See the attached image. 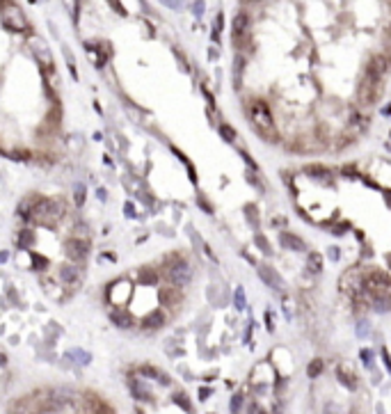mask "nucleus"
Instances as JSON below:
<instances>
[{
	"label": "nucleus",
	"mask_w": 391,
	"mask_h": 414,
	"mask_svg": "<svg viewBox=\"0 0 391 414\" xmlns=\"http://www.w3.org/2000/svg\"><path fill=\"white\" fill-rule=\"evenodd\" d=\"M83 204H85V186L78 183L75 186V206H83Z\"/></svg>",
	"instance_id": "nucleus-32"
},
{
	"label": "nucleus",
	"mask_w": 391,
	"mask_h": 414,
	"mask_svg": "<svg viewBox=\"0 0 391 414\" xmlns=\"http://www.w3.org/2000/svg\"><path fill=\"white\" fill-rule=\"evenodd\" d=\"M165 279L172 284L174 288H181L186 286V284H190V279H192V268L188 265V261L186 259H174L172 263L167 265L165 270Z\"/></svg>",
	"instance_id": "nucleus-4"
},
{
	"label": "nucleus",
	"mask_w": 391,
	"mask_h": 414,
	"mask_svg": "<svg viewBox=\"0 0 391 414\" xmlns=\"http://www.w3.org/2000/svg\"><path fill=\"white\" fill-rule=\"evenodd\" d=\"M387 261H389V265H391V254H389V256H387Z\"/></svg>",
	"instance_id": "nucleus-46"
},
{
	"label": "nucleus",
	"mask_w": 391,
	"mask_h": 414,
	"mask_svg": "<svg viewBox=\"0 0 391 414\" xmlns=\"http://www.w3.org/2000/svg\"><path fill=\"white\" fill-rule=\"evenodd\" d=\"M60 282L67 288H74V291H75V288L83 284V272L78 270L75 265H71V263L62 265V268H60Z\"/></svg>",
	"instance_id": "nucleus-10"
},
{
	"label": "nucleus",
	"mask_w": 391,
	"mask_h": 414,
	"mask_svg": "<svg viewBox=\"0 0 391 414\" xmlns=\"http://www.w3.org/2000/svg\"><path fill=\"white\" fill-rule=\"evenodd\" d=\"M307 272L309 275H314V277H318L320 272H323V254L320 252H309L307 254Z\"/></svg>",
	"instance_id": "nucleus-18"
},
{
	"label": "nucleus",
	"mask_w": 391,
	"mask_h": 414,
	"mask_svg": "<svg viewBox=\"0 0 391 414\" xmlns=\"http://www.w3.org/2000/svg\"><path fill=\"white\" fill-rule=\"evenodd\" d=\"M254 241H256V245H259V247L263 249V252H265V254H268V256H270V254H272V247H270V243L265 241V238H263V236H261V234L256 236Z\"/></svg>",
	"instance_id": "nucleus-30"
},
{
	"label": "nucleus",
	"mask_w": 391,
	"mask_h": 414,
	"mask_svg": "<svg viewBox=\"0 0 391 414\" xmlns=\"http://www.w3.org/2000/svg\"><path fill=\"white\" fill-rule=\"evenodd\" d=\"M64 57H67V64H69V71H71V75L75 78V62L71 60V55H69V51H64Z\"/></svg>",
	"instance_id": "nucleus-37"
},
{
	"label": "nucleus",
	"mask_w": 391,
	"mask_h": 414,
	"mask_svg": "<svg viewBox=\"0 0 391 414\" xmlns=\"http://www.w3.org/2000/svg\"><path fill=\"white\" fill-rule=\"evenodd\" d=\"M387 71H389V57L382 53H375L373 57L369 60V64H366V78H371V80H375V83H380L384 75H387Z\"/></svg>",
	"instance_id": "nucleus-5"
},
{
	"label": "nucleus",
	"mask_w": 391,
	"mask_h": 414,
	"mask_svg": "<svg viewBox=\"0 0 391 414\" xmlns=\"http://www.w3.org/2000/svg\"><path fill=\"white\" fill-rule=\"evenodd\" d=\"M9 156H12V158H21V160H28V158H30V153H28V151H12Z\"/></svg>",
	"instance_id": "nucleus-38"
},
{
	"label": "nucleus",
	"mask_w": 391,
	"mask_h": 414,
	"mask_svg": "<svg viewBox=\"0 0 391 414\" xmlns=\"http://www.w3.org/2000/svg\"><path fill=\"white\" fill-rule=\"evenodd\" d=\"M128 389H130V394H133L137 400H151V398H153V396H151V394L142 387L140 380H130V382H128Z\"/></svg>",
	"instance_id": "nucleus-20"
},
{
	"label": "nucleus",
	"mask_w": 391,
	"mask_h": 414,
	"mask_svg": "<svg viewBox=\"0 0 391 414\" xmlns=\"http://www.w3.org/2000/svg\"><path fill=\"white\" fill-rule=\"evenodd\" d=\"M279 243H281V247L284 249H291V252H307V243L302 241L300 236L291 234V231H281L279 234Z\"/></svg>",
	"instance_id": "nucleus-14"
},
{
	"label": "nucleus",
	"mask_w": 391,
	"mask_h": 414,
	"mask_svg": "<svg viewBox=\"0 0 391 414\" xmlns=\"http://www.w3.org/2000/svg\"><path fill=\"white\" fill-rule=\"evenodd\" d=\"M384 114H391V106H387V110H384Z\"/></svg>",
	"instance_id": "nucleus-45"
},
{
	"label": "nucleus",
	"mask_w": 391,
	"mask_h": 414,
	"mask_svg": "<svg viewBox=\"0 0 391 414\" xmlns=\"http://www.w3.org/2000/svg\"><path fill=\"white\" fill-rule=\"evenodd\" d=\"M334 373H336V380L346 389H350V392H357L359 389V377H357V373H354V369L348 364V361H341V364H336V369H334Z\"/></svg>",
	"instance_id": "nucleus-6"
},
{
	"label": "nucleus",
	"mask_w": 391,
	"mask_h": 414,
	"mask_svg": "<svg viewBox=\"0 0 391 414\" xmlns=\"http://www.w3.org/2000/svg\"><path fill=\"white\" fill-rule=\"evenodd\" d=\"M165 314L160 311V309H153L151 314H147V316L142 318V330H149V332H156L160 330V327H165Z\"/></svg>",
	"instance_id": "nucleus-15"
},
{
	"label": "nucleus",
	"mask_w": 391,
	"mask_h": 414,
	"mask_svg": "<svg viewBox=\"0 0 391 414\" xmlns=\"http://www.w3.org/2000/svg\"><path fill=\"white\" fill-rule=\"evenodd\" d=\"M327 256H330V261H338L341 259V249L332 245V247H327Z\"/></svg>",
	"instance_id": "nucleus-36"
},
{
	"label": "nucleus",
	"mask_w": 391,
	"mask_h": 414,
	"mask_svg": "<svg viewBox=\"0 0 391 414\" xmlns=\"http://www.w3.org/2000/svg\"><path fill=\"white\" fill-rule=\"evenodd\" d=\"M241 407H242V396H241V394H236V396L231 398V412L238 414V412H241Z\"/></svg>",
	"instance_id": "nucleus-34"
},
{
	"label": "nucleus",
	"mask_w": 391,
	"mask_h": 414,
	"mask_svg": "<svg viewBox=\"0 0 391 414\" xmlns=\"http://www.w3.org/2000/svg\"><path fill=\"white\" fill-rule=\"evenodd\" d=\"M233 300H236L238 311H242V309H245V288H242V286L236 288V298H233Z\"/></svg>",
	"instance_id": "nucleus-29"
},
{
	"label": "nucleus",
	"mask_w": 391,
	"mask_h": 414,
	"mask_svg": "<svg viewBox=\"0 0 391 414\" xmlns=\"http://www.w3.org/2000/svg\"><path fill=\"white\" fill-rule=\"evenodd\" d=\"M124 211H126V215H135V208H133V204H126V206H124Z\"/></svg>",
	"instance_id": "nucleus-42"
},
{
	"label": "nucleus",
	"mask_w": 391,
	"mask_h": 414,
	"mask_svg": "<svg viewBox=\"0 0 391 414\" xmlns=\"http://www.w3.org/2000/svg\"><path fill=\"white\" fill-rule=\"evenodd\" d=\"M174 400H176V405H181L186 412H190V403H188V396H186V394H176Z\"/></svg>",
	"instance_id": "nucleus-33"
},
{
	"label": "nucleus",
	"mask_w": 391,
	"mask_h": 414,
	"mask_svg": "<svg viewBox=\"0 0 391 414\" xmlns=\"http://www.w3.org/2000/svg\"><path fill=\"white\" fill-rule=\"evenodd\" d=\"M32 44L35 46H39V53H35L37 55V62H39V67L44 69V74H48V71H53V55H51V51H48V46L44 44V39H32Z\"/></svg>",
	"instance_id": "nucleus-13"
},
{
	"label": "nucleus",
	"mask_w": 391,
	"mask_h": 414,
	"mask_svg": "<svg viewBox=\"0 0 391 414\" xmlns=\"http://www.w3.org/2000/svg\"><path fill=\"white\" fill-rule=\"evenodd\" d=\"M85 407L90 410L92 414H114V410L110 407V403L108 400H103L101 396H96V394H85Z\"/></svg>",
	"instance_id": "nucleus-11"
},
{
	"label": "nucleus",
	"mask_w": 391,
	"mask_h": 414,
	"mask_svg": "<svg viewBox=\"0 0 391 414\" xmlns=\"http://www.w3.org/2000/svg\"><path fill=\"white\" fill-rule=\"evenodd\" d=\"M110 320H112L119 330H128V327H133V316L128 314L126 309H112V311H110Z\"/></svg>",
	"instance_id": "nucleus-17"
},
{
	"label": "nucleus",
	"mask_w": 391,
	"mask_h": 414,
	"mask_svg": "<svg viewBox=\"0 0 391 414\" xmlns=\"http://www.w3.org/2000/svg\"><path fill=\"white\" fill-rule=\"evenodd\" d=\"M304 174L314 176V179H332L330 169H327V167H320V165H307L304 167Z\"/></svg>",
	"instance_id": "nucleus-21"
},
{
	"label": "nucleus",
	"mask_w": 391,
	"mask_h": 414,
	"mask_svg": "<svg viewBox=\"0 0 391 414\" xmlns=\"http://www.w3.org/2000/svg\"><path fill=\"white\" fill-rule=\"evenodd\" d=\"M247 414H268V412H265L263 407H261V403L249 400V403H247Z\"/></svg>",
	"instance_id": "nucleus-31"
},
{
	"label": "nucleus",
	"mask_w": 391,
	"mask_h": 414,
	"mask_svg": "<svg viewBox=\"0 0 391 414\" xmlns=\"http://www.w3.org/2000/svg\"><path fill=\"white\" fill-rule=\"evenodd\" d=\"M137 373L144 376V377H151V380H156V382H160V384H169V376L163 373L160 369H156V366H151V364H142V366H137Z\"/></svg>",
	"instance_id": "nucleus-16"
},
{
	"label": "nucleus",
	"mask_w": 391,
	"mask_h": 414,
	"mask_svg": "<svg viewBox=\"0 0 391 414\" xmlns=\"http://www.w3.org/2000/svg\"><path fill=\"white\" fill-rule=\"evenodd\" d=\"M265 320H268V332H275V323H272V314H270V311L265 314Z\"/></svg>",
	"instance_id": "nucleus-40"
},
{
	"label": "nucleus",
	"mask_w": 391,
	"mask_h": 414,
	"mask_svg": "<svg viewBox=\"0 0 391 414\" xmlns=\"http://www.w3.org/2000/svg\"><path fill=\"white\" fill-rule=\"evenodd\" d=\"M32 243H35V236H32L30 229H23L21 234L16 236V245H19V247H30Z\"/></svg>",
	"instance_id": "nucleus-23"
},
{
	"label": "nucleus",
	"mask_w": 391,
	"mask_h": 414,
	"mask_svg": "<svg viewBox=\"0 0 391 414\" xmlns=\"http://www.w3.org/2000/svg\"><path fill=\"white\" fill-rule=\"evenodd\" d=\"M359 96L364 103H375L377 96H380V83L375 80H371V78H361V85H359Z\"/></svg>",
	"instance_id": "nucleus-12"
},
{
	"label": "nucleus",
	"mask_w": 391,
	"mask_h": 414,
	"mask_svg": "<svg viewBox=\"0 0 391 414\" xmlns=\"http://www.w3.org/2000/svg\"><path fill=\"white\" fill-rule=\"evenodd\" d=\"M242 67H245V60H242V55H236V62H233V78H236V87H241Z\"/></svg>",
	"instance_id": "nucleus-25"
},
{
	"label": "nucleus",
	"mask_w": 391,
	"mask_h": 414,
	"mask_svg": "<svg viewBox=\"0 0 391 414\" xmlns=\"http://www.w3.org/2000/svg\"><path fill=\"white\" fill-rule=\"evenodd\" d=\"M247 117L252 121V126L256 128V133L265 140H270L275 142L277 140V126H275V119H272V113L268 103L261 101V98H254V101H249L247 106Z\"/></svg>",
	"instance_id": "nucleus-1"
},
{
	"label": "nucleus",
	"mask_w": 391,
	"mask_h": 414,
	"mask_svg": "<svg viewBox=\"0 0 391 414\" xmlns=\"http://www.w3.org/2000/svg\"><path fill=\"white\" fill-rule=\"evenodd\" d=\"M323 371H325V361H323V359H318V357H316V359H311V361H309V366H307V376L311 377V380H316V377L320 376Z\"/></svg>",
	"instance_id": "nucleus-22"
},
{
	"label": "nucleus",
	"mask_w": 391,
	"mask_h": 414,
	"mask_svg": "<svg viewBox=\"0 0 391 414\" xmlns=\"http://www.w3.org/2000/svg\"><path fill=\"white\" fill-rule=\"evenodd\" d=\"M90 241H85V238H69L64 243V252H67L69 259H74V261H83L85 256L90 254Z\"/></svg>",
	"instance_id": "nucleus-9"
},
{
	"label": "nucleus",
	"mask_w": 391,
	"mask_h": 414,
	"mask_svg": "<svg viewBox=\"0 0 391 414\" xmlns=\"http://www.w3.org/2000/svg\"><path fill=\"white\" fill-rule=\"evenodd\" d=\"M208 394H211V392H208V389H202V392H199V398H206Z\"/></svg>",
	"instance_id": "nucleus-43"
},
{
	"label": "nucleus",
	"mask_w": 391,
	"mask_h": 414,
	"mask_svg": "<svg viewBox=\"0 0 391 414\" xmlns=\"http://www.w3.org/2000/svg\"><path fill=\"white\" fill-rule=\"evenodd\" d=\"M359 357H361V361H364V366H366V369H373V364H375V353H373V350H369V348H361Z\"/></svg>",
	"instance_id": "nucleus-26"
},
{
	"label": "nucleus",
	"mask_w": 391,
	"mask_h": 414,
	"mask_svg": "<svg viewBox=\"0 0 391 414\" xmlns=\"http://www.w3.org/2000/svg\"><path fill=\"white\" fill-rule=\"evenodd\" d=\"M323 414H338V407L334 405V403H325V410Z\"/></svg>",
	"instance_id": "nucleus-39"
},
{
	"label": "nucleus",
	"mask_w": 391,
	"mask_h": 414,
	"mask_svg": "<svg viewBox=\"0 0 391 414\" xmlns=\"http://www.w3.org/2000/svg\"><path fill=\"white\" fill-rule=\"evenodd\" d=\"M5 259H7V256H5V252H0V261H5Z\"/></svg>",
	"instance_id": "nucleus-44"
},
{
	"label": "nucleus",
	"mask_w": 391,
	"mask_h": 414,
	"mask_svg": "<svg viewBox=\"0 0 391 414\" xmlns=\"http://www.w3.org/2000/svg\"><path fill=\"white\" fill-rule=\"evenodd\" d=\"M259 279L263 282L268 288H272L275 293H281L284 291V279L279 277V272L272 268V265H259Z\"/></svg>",
	"instance_id": "nucleus-8"
},
{
	"label": "nucleus",
	"mask_w": 391,
	"mask_h": 414,
	"mask_svg": "<svg viewBox=\"0 0 391 414\" xmlns=\"http://www.w3.org/2000/svg\"><path fill=\"white\" fill-rule=\"evenodd\" d=\"M192 9H195V14L199 16L204 12V2H195V5H192Z\"/></svg>",
	"instance_id": "nucleus-41"
},
{
	"label": "nucleus",
	"mask_w": 391,
	"mask_h": 414,
	"mask_svg": "<svg viewBox=\"0 0 391 414\" xmlns=\"http://www.w3.org/2000/svg\"><path fill=\"white\" fill-rule=\"evenodd\" d=\"M218 128H220V135L224 137L226 142H236V131H233L229 124H220Z\"/></svg>",
	"instance_id": "nucleus-28"
},
{
	"label": "nucleus",
	"mask_w": 391,
	"mask_h": 414,
	"mask_svg": "<svg viewBox=\"0 0 391 414\" xmlns=\"http://www.w3.org/2000/svg\"><path fill=\"white\" fill-rule=\"evenodd\" d=\"M380 355H382V361H384V366H387V371L391 373V355H389V350H387V348H380Z\"/></svg>",
	"instance_id": "nucleus-35"
},
{
	"label": "nucleus",
	"mask_w": 391,
	"mask_h": 414,
	"mask_svg": "<svg viewBox=\"0 0 391 414\" xmlns=\"http://www.w3.org/2000/svg\"><path fill=\"white\" fill-rule=\"evenodd\" d=\"M231 35H233V44L242 46V41H245V39H247V35H249V14H245V12H238V14L233 16Z\"/></svg>",
	"instance_id": "nucleus-7"
},
{
	"label": "nucleus",
	"mask_w": 391,
	"mask_h": 414,
	"mask_svg": "<svg viewBox=\"0 0 391 414\" xmlns=\"http://www.w3.org/2000/svg\"><path fill=\"white\" fill-rule=\"evenodd\" d=\"M2 14H0V21L2 25L7 28L9 32H30V25H28V19L23 14V9L14 2H2L0 5Z\"/></svg>",
	"instance_id": "nucleus-3"
},
{
	"label": "nucleus",
	"mask_w": 391,
	"mask_h": 414,
	"mask_svg": "<svg viewBox=\"0 0 391 414\" xmlns=\"http://www.w3.org/2000/svg\"><path fill=\"white\" fill-rule=\"evenodd\" d=\"M369 327H371L369 320H366V318H359V320H357V327H354V332H357V337H359V339H366V337L371 334Z\"/></svg>",
	"instance_id": "nucleus-27"
},
{
	"label": "nucleus",
	"mask_w": 391,
	"mask_h": 414,
	"mask_svg": "<svg viewBox=\"0 0 391 414\" xmlns=\"http://www.w3.org/2000/svg\"><path fill=\"white\" fill-rule=\"evenodd\" d=\"M361 288L364 293L373 298V295H389L391 288V277L384 270H377V268H371L361 275Z\"/></svg>",
	"instance_id": "nucleus-2"
},
{
	"label": "nucleus",
	"mask_w": 391,
	"mask_h": 414,
	"mask_svg": "<svg viewBox=\"0 0 391 414\" xmlns=\"http://www.w3.org/2000/svg\"><path fill=\"white\" fill-rule=\"evenodd\" d=\"M137 279H140L142 284H156V282H158V275L151 270V268H142V270L137 272Z\"/></svg>",
	"instance_id": "nucleus-24"
},
{
	"label": "nucleus",
	"mask_w": 391,
	"mask_h": 414,
	"mask_svg": "<svg viewBox=\"0 0 391 414\" xmlns=\"http://www.w3.org/2000/svg\"><path fill=\"white\" fill-rule=\"evenodd\" d=\"M158 298H160V302H165V304H176V302H181V298H183V293H181L179 288L169 286V288H160Z\"/></svg>",
	"instance_id": "nucleus-19"
}]
</instances>
